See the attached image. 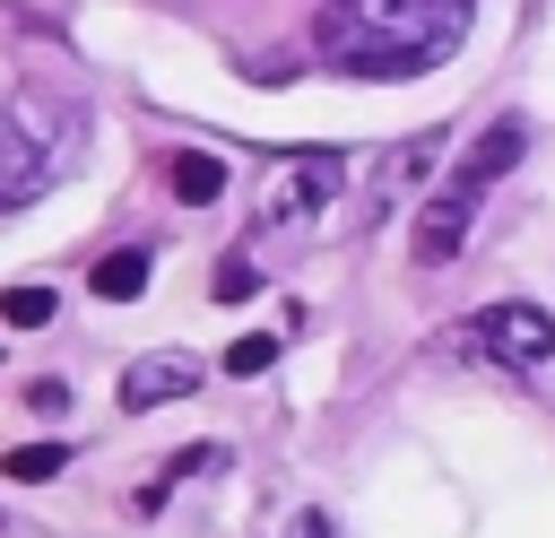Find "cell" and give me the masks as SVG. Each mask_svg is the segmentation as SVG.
<instances>
[{
    "label": "cell",
    "mask_w": 555,
    "mask_h": 538,
    "mask_svg": "<svg viewBox=\"0 0 555 538\" xmlns=\"http://www.w3.org/2000/svg\"><path fill=\"white\" fill-rule=\"evenodd\" d=\"M338 182H347V165H338V156H295V165H286V182L269 191V226H304V217H321V208L338 200Z\"/></svg>",
    "instance_id": "5"
},
{
    "label": "cell",
    "mask_w": 555,
    "mask_h": 538,
    "mask_svg": "<svg viewBox=\"0 0 555 538\" xmlns=\"http://www.w3.org/2000/svg\"><path fill=\"white\" fill-rule=\"evenodd\" d=\"M434 156H442V139H434V130L399 139V148L373 165V182H364V200H356V217H347V226H356V234H364V226H382V217L408 200V182H425V165H434Z\"/></svg>",
    "instance_id": "4"
},
{
    "label": "cell",
    "mask_w": 555,
    "mask_h": 538,
    "mask_svg": "<svg viewBox=\"0 0 555 538\" xmlns=\"http://www.w3.org/2000/svg\"><path fill=\"white\" fill-rule=\"evenodd\" d=\"M460 338H468V347H486V356H494V364H512V373L555 364V312H538V304H486V312H468V321H460Z\"/></svg>",
    "instance_id": "3"
},
{
    "label": "cell",
    "mask_w": 555,
    "mask_h": 538,
    "mask_svg": "<svg viewBox=\"0 0 555 538\" xmlns=\"http://www.w3.org/2000/svg\"><path fill=\"white\" fill-rule=\"evenodd\" d=\"M477 0H330L312 17V43L347 78H425L468 43Z\"/></svg>",
    "instance_id": "1"
},
{
    "label": "cell",
    "mask_w": 555,
    "mask_h": 538,
    "mask_svg": "<svg viewBox=\"0 0 555 538\" xmlns=\"http://www.w3.org/2000/svg\"><path fill=\"white\" fill-rule=\"evenodd\" d=\"M251 286H260V269H251V260H243V252H234V260H225V269H217V304H243V295H251Z\"/></svg>",
    "instance_id": "13"
},
{
    "label": "cell",
    "mask_w": 555,
    "mask_h": 538,
    "mask_svg": "<svg viewBox=\"0 0 555 538\" xmlns=\"http://www.w3.org/2000/svg\"><path fill=\"white\" fill-rule=\"evenodd\" d=\"M199 390V356H139L130 373H121V408H165V399H191Z\"/></svg>",
    "instance_id": "7"
},
{
    "label": "cell",
    "mask_w": 555,
    "mask_h": 538,
    "mask_svg": "<svg viewBox=\"0 0 555 538\" xmlns=\"http://www.w3.org/2000/svg\"><path fill=\"white\" fill-rule=\"evenodd\" d=\"M69 469V451L61 443H26V451H9L0 460V477H17V486H43V477H61Z\"/></svg>",
    "instance_id": "10"
},
{
    "label": "cell",
    "mask_w": 555,
    "mask_h": 538,
    "mask_svg": "<svg viewBox=\"0 0 555 538\" xmlns=\"http://www.w3.org/2000/svg\"><path fill=\"white\" fill-rule=\"evenodd\" d=\"M43 182H52V148L17 113H0V208H26Z\"/></svg>",
    "instance_id": "6"
},
{
    "label": "cell",
    "mask_w": 555,
    "mask_h": 538,
    "mask_svg": "<svg viewBox=\"0 0 555 538\" xmlns=\"http://www.w3.org/2000/svg\"><path fill=\"white\" fill-rule=\"evenodd\" d=\"M520 148H529V130H520V121H494V130L460 156V174H451L434 200H416V260H425V269H442V260L460 252V234H468L477 200H486V191L520 165Z\"/></svg>",
    "instance_id": "2"
},
{
    "label": "cell",
    "mask_w": 555,
    "mask_h": 538,
    "mask_svg": "<svg viewBox=\"0 0 555 538\" xmlns=\"http://www.w3.org/2000/svg\"><path fill=\"white\" fill-rule=\"evenodd\" d=\"M147 269H156V252H147V243H121V252H104V260H95V278H87V286H95L104 304H130V295H147Z\"/></svg>",
    "instance_id": "8"
},
{
    "label": "cell",
    "mask_w": 555,
    "mask_h": 538,
    "mask_svg": "<svg viewBox=\"0 0 555 538\" xmlns=\"http://www.w3.org/2000/svg\"><path fill=\"white\" fill-rule=\"evenodd\" d=\"M217 191H225V165H217V156H199V148H182V156H173V200L208 208Z\"/></svg>",
    "instance_id": "9"
},
{
    "label": "cell",
    "mask_w": 555,
    "mask_h": 538,
    "mask_svg": "<svg viewBox=\"0 0 555 538\" xmlns=\"http://www.w3.org/2000/svg\"><path fill=\"white\" fill-rule=\"evenodd\" d=\"M0 321H9V330H43V321H52V286H9V295H0Z\"/></svg>",
    "instance_id": "11"
},
{
    "label": "cell",
    "mask_w": 555,
    "mask_h": 538,
    "mask_svg": "<svg viewBox=\"0 0 555 538\" xmlns=\"http://www.w3.org/2000/svg\"><path fill=\"white\" fill-rule=\"evenodd\" d=\"M269 364H278V338H269V330H251V338L225 347V373H234V382H251V373H269Z\"/></svg>",
    "instance_id": "12"
}]
</instances>
